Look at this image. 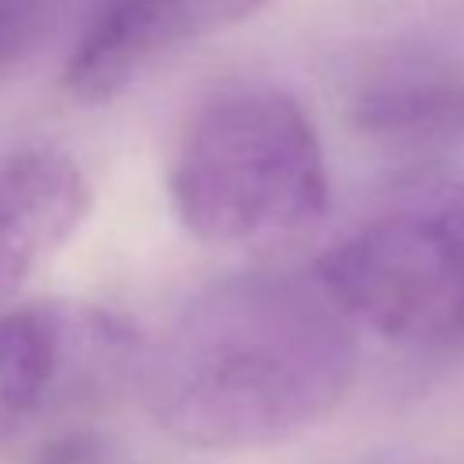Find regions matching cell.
<instances>
[{
  "label": "cell",
  "instance_id": "cell-1",
  "mask_svg": "<svg viewBox=\"0 0 464 464\" xmlns=\"http://www.w3.org/2000/svg\"><path fill=\"white\" fill-rule=\"evenodd\" d=\"M359 373V326L319 276L203 286L145 366L156 424L196 450H261L326 420Z\"/></svg>",
  "mask_w": 464,
  "mask_h": 464
},
{
  "label": "cell",
  "instance_id": "cell-2",
  "mask_svg": "<svg viewBox=\"0 0 464 464\" xmlns=\"http://www.w3.org/2000/svg\"><path fill=\"white\" fill-rule=\"evenodd\" d=\"M178 225L210 246L294 236L323 218L330 178L308 112L279 87H221L185 120L170 174Z\"/></svg>",
  "mask_w": 464,
  "mask_h": 464
},
{
  "label": "cell",
  "instance_id": "cell-3",
  "mask_svg": "<svg viewBox=\"0 0 464 464\" xmlns=\"http://www.w3.org/2000/svg\"><path fill=\"white\" fill-rule=\"evenodd\" d=\"M312 272L355 326L402 344H464V174L377 214Z\"/></svg>",
  "mask_w": 464,
  "mask_h": 464
},
{
  "label": "cell",
  "instance_id": "cell-4",
  "mask_svg": "<svg viewBox=\"0 0 464 464\" xmlns=\"http://www.w3.org/2000/svg\"><path fill=\"white\" fill-rule=\"evenodd\" d=\"M265 4L268 0H98L69 51L62 83L76 102L102 105L167 54L246 22Z\"/></svg>",
  "mask_w": 464,
  "mask_h": 464
},
{
  "label": "cell",
  "instance_id": "cell-5",
  "mask_svg": "<svg viewBox=\"0 0 464 464\" xmlns=\"http://www.w3.org/2000/svg\"><path fill=\"white\" fill-rule=\"evenodd\" d=\"M130 344V330L102 308L25 304L0 312V446L18 435L58 392L87 370L109 366Z\"/></svg>",
  "mask_w": 464,
  "mask_h": 464
},
{
  "label": "cell",
  "instance_id": "cell-6",
  "mask_svg": "<svg viewBox=\"0 0 464 464\" xmlns=\"http://www.w3.org/2000/svg\"><path fill=\"white\" fill-rule=\"evenodd\" d=\"M352 123L370 141L424 156L464 145V65L406 51L373 62L352 91Z\"/></svg>",
  "mask_w": 464,
  "mask_h": 464
},
{
  "label": "cell",
  "instance_id": "cell-7",
  "mask_svg": "<svg viewBox=\"0 0 464 464\" xmlns=\"http://www.w3.org/2000/svg\"><path fill=\"white\" fill-rule=\"evenodd\" d=\"M87 210L91 181L69 152L33 145L0 160V301L76 236Z\"/></svg>",
  "mask_w": 464,
  "mask_h": 464
},
{
  "label": "cell",
  "instance_id": "cell-8",
  "mask_svg": "<svg viewBox=\"0 0 464 464\" xmlns=\"http://www.w3.org/2000/svg\"><path fill=\"white\" fill-rule=\"evenodd\" d=\"M36 4L33 0H0V72L18 58L29 40Z\"/></svg>",
  "mask_w": 464,
  "mask_h": 464
}]
</instances>
